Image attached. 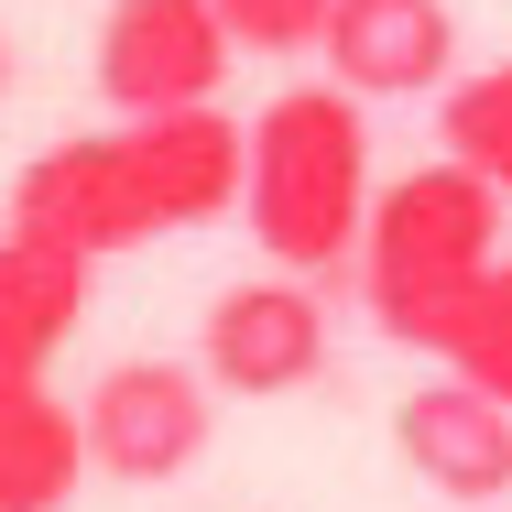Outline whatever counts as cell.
Returning a JSON list of instances; mask_svg holds the SVG:
<instances>
[{"instance_id": "obj_6", "label": "cell", "mask_w": 512, "mask_h": 512, "mask_svg": "<svg viewBox=\"0 0 512 512\" xmlns=\"http://www.w3.org/2000/svg\"><path fill=\"white\" fill-rule=\"evenodd\" d=\"M229 22L218 0H109L99 22V99L131 120V109H197L218 99L229 77Z\"/></svg>"}, {"instance_id": "obj_7", "label": "cell", "mask_w": 512, "mask_h": 512, "mask_svg": "<svg viewBox=\"0 0 512 512\" xmlns=\"http://www.w3.org/2000/svg\"><path fill=\"white\" fill-rule=\"evenodd\" d=\"M393 458H404L436 502L491 512L512 491V404L436 360V382H414L404 404H393Z\"/></svg>"}, {"instance_id": "obj_1", "label": "cell", "mask_w": 512, "mask_h": 512, "mask_svg": "<svg viewBox=\"0 0 512 512\" xmlns=\"http://www.w3.org/2000/svg\"><path fill=\"white\" fill-rule=\"evenodd\" d=\"M240 153H251V120H229L218 99L131 109L120 131H77V142L33 153L11 175V229H44L88 262H120L164 229L229 218L240 207Z\"/></svg>"}, {"instance_id": "obj_12", "label": "cell", "mask_w": 512, "mask_h": 512, "mask_svg": "<svg viewBox=\"0 0 512 512\" xmlns=\"http://www.w3.org/2000/svg\"><path fill=\"white\" fill-rule=\"evenodd\" d=\"M436 131H447V153H458V164H480V175L512 197V66L458 77V88H447V109H436Z\"/></svg>"}, {"instance_id": "obj_4", "label": "cell", "mask_w": 512, "mask_h": 512, "mask_svg": "<svg viewBox=\"0 0 512 512\" xmlns=\"http://www.w3.org/2000/svg\"><path fill=\"white\" fill-rule=\"evenodd\" d=\"M218 382L186 371V360H109L99 382H88V469L120 480V491H164V480H186L207 458V436H218V404H207Z\"/></svg>"}, {"instance_id": "obj_2", "label": "cell", "mask_w": 512, "mask_h": 512, "mask_svg": "<svg viewBox=\"0 0 512 512\" xmlns=\"http://www.w3.org/2000/svg\"><path fill=\"white\" fill-rule=\"evenodd\" d=\"M360 88H284L251 120L240 153V218L262 240V262L284 273H349L360 229H371V120Z\"/></svg>"}, {"instance_id": "obj_5", "label": "cell", "mask_w": 512, "mask_h": 512, "mask_svg": "<svg viewBox=\"0 0 512 512\" xmlns=\"http://www.w3.org/2000/svg\"><path fill=\"white\" fill-rule=\"evenodd\" d=\"M197 371L240 404H273V393H306L327 371V306H316V273H251L207 306V338H197Z\"/></svg>"}, {"instance_id": "obj_9", "label": "cell", "mask_w": 512, "mask_h": 512, "mask_svg": "<svg viewBox=\"0 0 512 512\" xmlns=\"http://www.w3.org/2000/svg\"><path fill=\"white\" fill-rule=\"evenodd\" d=\"M99 262L44 240V229H0V371H55V349L77 338Z\"/></svg>"}, {"instance_id": "obj_8", "label": "cell", "mask_w": 512, "mask_h": 512, "mask_svg": "<svg viewBox=\"0 0 512 512\" xmlns=\"http://www.w3.org/2000/svg\"><path fill=\"white\" fill-rule=\"evenodd\" d=\"M316 55L360 99H425L458 77V11L447 0H327Z\"/></svg>"}, {"instance_id": "obj_10", "label": "cell", "mask_w": 512, "mask_h": 512, "mask_svg": "<svg viewBox=\"0 0 512 512\" xmlns=\"http://www.w3.org/2000/svg\"><path fill=\"white\" fill-rule=\"evenodd\" d=\"M88 480V425L44 393V371H0V512H66Z\"/></svg>"}, {"instance_id": "obj_11", "label": "cell", "mask_w": 512, "mask_h": 512, "mask_svg": "<svg viewBox=\"0 0 512 512\" xmlns=\"http://www.w3.org/2000/svg\"><path fill=\"white\" fill-rule=\"evenodd\" d=\"M436 360H447V371H469L480 393H502V404H512V262H491V273L469 284V306L447 316Z\"/></svg>"}, {"instance_id": "obj_13", "label": "cell", "mask_w": 512, "mask_h": 512, "mask_svg": "<svg viewBox=\"0 0 512 512\" xmlns=\"http://www.w3.org/2000/svg\"><path fill=\"white\" fill-rule=\"evenodd\" d=\"M218 22H229L240 55H316L327 0H218Z\"/></svg>"}, {"instance_id": "obj_3", "label": "cell", "mask_w": 512, "mask_h": 512, "mask_svg": "<svg viewBox=\"0 0 512 512\" xmlns=\"http://www.w3.org/2000/svg\"><path fill=\"white\" fill-rule=\"evenodd\" d=\"M502 262V186L480 175V164H458V153H436V164H414L393 175L382 197H371V229H360V306L382 338H404L436 360V338H447V316L469 306V284Z\"/></svg>"}, {"instance_id": "obj_14", "label": "cell", "mask_w": 512, "mask_h": 512, "mask_svg": "<svg viewBox=\"0 0 512 512\" xmlns=\"http://www.w3.org/2000/svg\"><path fill=\"white\" fill-rule=\"evenodd\" d=\"M0 99H11V33H0Z\"/></svg>"}]
</instances>
